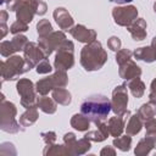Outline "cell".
Masks as SVG:
<instances>
[{
  "label": "cell",
  "instance_id": "1f68e13d",
  "mask_svg": "<svg viewBox=\"0 0 156 156\" xmlns=\"http://www.w3.org/2000/svg\"><path fill=\"white\" fill-rule=\"evenodd\" d=\"M77 141H78V140H77L74 133L68 132V133H66V134L63 135V144L66 145V147H67V150H68V154H69L71 156H73V150H74V146H76Z\"/></svg>",
  "mask_w": 156,
  "mask_h": 156
},
{
  "label": "cell",
  "instance_id": "3957f363",
  "mask_svg": "<svg viewBox=\"0 0 156 156\" xmlns=\"http://www.w3.org/2000/svg\"><path fill=\"white\" fill-rule=\"evenodd\" d=\"M106 61H107V52L102 48L101 43L98 40L85 44V46L80 51V65L88 72L98 71L102 68Z\"/></svg>",
  "mask_w": 156,
  "mask_h": 156
},
{
  "label": "cell",
  "instance_id": "5bb4252c",
  "mask_svg": "<svg viewBox=\"0 0 156 156\" xmlns=\"http://www.w3.org/2000/svg\"><path fill=\"white\" fill-rule=\"evenodd\" d=\"M69 33H71V35L76 40L80 41V43L88 44V43H91V41L96 40V32L94 29L87 28L83 24H76V26H73L69 29Z\"/></svg>",
  "mask_w": 156,
  "mask_h": 156
},
{
  "label": "cell",
  "instance_id": "5b68a950",
  "mask_svg": "<svg viewBox=\"0 0 156 156\" xmlns=\"http://www.w3.org/2000/svg\"><path fill=\"white\" fill-rule=\"evenodd\" d=\"M16 115H17V108L13 102L10 101H1L0 104V129L15 134L20 132V123L16 121Z\"/></svg>",
  "mask_w": 156,
  "mask_h": 156
},
{
  "label": "cell",
  "instance_id": "7c38bea8",
  "mask_svg": "<svg viewBox=\"0 0 156 156\" xmlns=\"http://www.w3.org/2000/svg\"><path fill=\"white\" fill-rule=\"evenodd\" d=\"M28 44V38L22 34H16L11 40H4L0 44V54L4 57H10L17 51H23Z\"/></svg>",
  "mask_w": 156,
  "mask_h": 156
},
{
  "label": "cell",
  "instance_id": "8fae6325",
  "mask_svg": "<svg viewBox=\"0 0 156 156\" xmlns=\"http://www.w3.org/2000/svg\"><path fill=\"white\" fill-rule=\"evenodd\" d=\"M111 106L112 111L117 116H123L128 110V91H127V84L117 85L112 91V99H111Z\"/></svg>",
  "mask_w": 156,
  "mask_h": 156
},
{
  "label": "cell",
  "instance_id": "7bdbcfd3",
  "mask_svg": "<svg viewBox=\"0 0 156 156\" xmlns=\"http://www.w3.org/2000/svg\"><path fill=\"white\" fill-rule=\"evenodd\" d=\"M151 46L155 49V51H156V37L152 39V41H151Z\"/></svg>",
  "mask_w": 156,
  "mask_h": 156
},
{
  "label": "cell",
  "instance_id": "8992f818",
  "mask_svg": "<svg viewBox=\"0 0 156 156\" xmlns=\"http://www.w3.org/2000/svg\"><path fill=\"white\" fill-rule=\"evenodd\" d=\"M67 84H68V76L66 71L56 69V72L52 73L51 76L39 79L35 83V90L39 95H46L49 94V91H52L56 88H65Z\"/></svg>",
  "mask_w": 156,
  "mask_h": 156
},
{
  "label": "cell",
  "instance_id": "4fadbf2b",
  "mask_svg": "<svg viewBox=\"0 0 156 156\" xmlns=\"http://www.w3.org/2000/svg\"><path fill=\"white\" fill-rule=\"evenodd\" d=\"M23 57L29 71L37 67V65L40 61H43L44 58H48L43 52V50L40 49V46L38 45V43H33V41H28V44L26 45L23 50Z\"/></svg>",
  "mask_w": 156,
  "mask_h": 156
},
{
  "label": "cell",
  "instance_id": "4316f807",
  "mask_svg": "<svg viewBox=\"0 0 156 156\" xmlns=\"http://www.w3.org/2000/svg\"><path fill=\"white\" fill-rule=\"evenodd\" d=\"M127 88L130 90V93L133 94V96L136 98V99L141 98V96L144 95V93H145V84H144V82L140 79V77L128 80Z\"/></svg>",
  "mask_w": 156,
  "mask_h": 156
},
{
  "label": "cell",
  "instance_id": "d4e9b609",
  "mask_svg": "<svg viewBox=\"0 0 156 156\" xmlns=\"http://www.w3.org/2000/svg\"><path fill=\"white\" fill-rule=\"evenodd\" d=\"M141 128H143V119L140 118V116L138 113L129 116V121L126 127V133L128 135H136L138 133H140Z\"/></svg>",
  "mask_w": 156,
  "mask_h": 156
},
{
  "label": "cell",
  "instance_id": "603a6c76",
  "mask_svg": "<svg viewBox=\"0 0 156 156\" xmlns=\"http://www.w3.org/2000/svg\"><path fill=\"white\" fill-rule=\"evenodd\" d=\"M39 117V113H38V110H37V106L34 107H30V108H27L26 112H23L20 117V124L22 127V129H24L26 127H29L32 126Z\"/></svg>",
  "mask_w": 156,
  "mask_h": 156
},
{
  "label": "cell",
  "instance_id": "277c9868",
  "mask_svg": "<svg viewBox=\"0 0 156 156\" xmlns=\"http://www.w3.org/2000/svg\"><path fill=\"white\" fill-rule=\"evenodd\" d=\"M1 68V77L2 82L5 80H15L23 73L28 72L29 68L27 67V63L24 61V57H21L18 55H12L7 60L2 61L0 65Z\"/></svg>",
  "mask_w": 156,
  "mask_h": 156
},
{
  "label": "cell",
  "instance_id": "83f0119b",
  "mask_svg": "<svg viewBox=\"0 0 156 156\" xmlns=\"http://www.w3.org/2000/svg\"><path fill=\"white\" fill-rule=\"evenodd\" d=\"M43 155L44 156H67L69 155L68 154V150L66 147V145H60V144H51V145H46L43 150Z\"/></svg>",
  "mask_w": 156,
  "mask_h": 156
},
{
  "label": "cell",
  "instance_id": "f1b7e54d",
  "mask_svg": "<svg viewBox=\"0 0 156 156\" xmlns=\"http://www.w3.org/2000/svg\"><path fill=\"white\" fill-rule=\"evenodd\" d=\"M136 113L140 116V118L143 121H145L147 118H151V117H155L156 116V104L152 102V101L145 102L139 107Z\"/></svg>",
  "mask_w": 156,
  "mask_h": 156
},
{
  "label": "cell",
  "instance_id": "ac0fdd59",
  "mask_svg": "<svg viewBox=\"0 0 156 156\" xmlns=\"http://www.w3.org/2000/svg\"><path fill=\"white\" fill-rule=\"evenodd\" d=\"M134 40H144L146 38V22L144 18H136L127 27Z\"/></svg>",
  "mask_w": 156,
  "mask_h": 156
},
{
  "label": "cell",
  "instance_id": "484cf974",
  "mask_svg": "<svg viewBox=\"0 0 156 156\" xmlns=\"http://www.w3.org/2000/svg\"><path fill=\"white\" fill-rule=\"evenodd\" d=\"M52 99L58 104L63 106H68L72 101L71 93L65 88H56L52 90Z\"/></svg>",
  "mask_w": 156,
  "mask_h": 156
},
{
  "label": "cell",
  "instance_id": "ffe728a7",
  "mask_svg": "<svg viewBox=\"0 0 156 156\" xmlns=\"http://www.w3.org/2000/svg\"><path fill=\"white\" fill-rule=\"evenodd\" d=\"M95 126L98 127V129L85 133L84 136L88 138L90 141H96V143H101V141L106 140L108 138V135H110V132H108V128H107V123L99 122Z\"/></svg>",
  "mask_w": 156,
  "mask_h": 156
},
{
  "label": "cell",
  "instance_id": "d6a6232c",
  "mask_svg": "<svg viewBox=\"0 0 156 156\" xmlns=\"http://www.w3.org/2000/svg\"><path fill=\"white\" fill-rule=\"evenodd\" d=\"M28 30V24L27 23H24V22H22V21H16V22H13L12 24H11V27H10V33H12V34H21L22 32H27Z\"/></svg>",
  "mask_w": 156,
  "mask_h": 156
},
{
  "label": "cell",
  "instance_id": "2e32d148",
  "mask_svg": "<svg viewBox=\"0 0 156 156\" xmlns=\"http://www.w3.org/2000/svg\"><path fill=\"white\" fill-rule=\"evenodd\" d=\"M54 20L58 24V27L63 30L69 32V29L74 26V20L71 16V13L65 9V7H56L52 12Z\"/></svg>",
  "mask_w": 156,
  "mask_h": 156
},
{
  "label": "cell",
  "instance_id": "52a82bcc",
  "mask_svg": "<svg viewBox=\"0 0 156 156\" xmlns=\"http://www.w3.org/2000/svg\"><path fill=\"white\" fill-rule=\"evenodd\" d=\"M74 66V45L71 40L66 39L61 46L56 50V56L54 61L55 69L67 71Z\"/></svg>",
  "mask_w": 156,
  "mask_h": 156
},
{
  "label": "cell",
  "instance_id": "bcb514c9",
  "mask_svg": "<svg viewBox=\"0 0 156 156\" xmlns=\"http://www.w3.org/2000/svg\"><path fill=\"white\" fill-rule=\"evenodd\" d=\"M155 147H156V146H155Z\"/></svg>",
  "mask_w": 156,
  "mask_h": 156
},
{
  "label": "cell",
  "instance_id": "f35d334b",
  "mask_svg": "<svg viewBox=\"0 0 156 156\" xmlns=\"http://www.w3.org/2000/svg\"><path fill=\"white\" fill-rule=\"evenodd\" d=\"M149 101H152L156 104V78L152 79L150 84V93H149Z\"/></svg>",
  "mask_w": 156,
  "mask_h": 156
},
{
  "label": "cell",
  "instance_id": "f546056e",
  "mask_svg": "<svg viewBox=\"0 0 156 156\" xmlns=\"http://www.w3.org/2000/svg\"><path fill=\"white\" fill-rule=\"evenodd\" d=\"M112 144H113L115 147L119 149L121 151H129V149L132 146V138L128 134H126L123 136L119 135V136H117V138L113 139V143Z\"/></svg>",
  "mask_w": 156,
  "mask_h": 156
},
{
  "label": "cell",
  "instance_id": "4dcf8cb0",
  "mask_svg": "<svg viewBox=\"0 0 156 156\" xmlns=\"http://www.w3.org/2000/svg\"><path fill=\"white\" fill-rule=\"evenodd\" d=\"M37 32H38V38H44L49 35L51 32H54L49 20H40L37 24Z\"/></svg>",
  "mask_w": 156,
  "mask_h": 156
},
{
  "label": "cell",
  "instance_id": "cb8c5ba5",
  "mask_svg": "<svg viewBox=\"0 0 156 156\" xmlns=\"http://www.w3.org/2000/svg\"><path fill=\"white\" fill-rule=\"evenodd\" d=\"M71 127L78 132H87L90 128V121L83 113H76L71 118Z\"/></svg>",
  "mask_w": 156,
  "mask_h": 156
},
{
  "label": "cell",
  "instance_id": "d590c367",
  "mask_svg": "<svg viewBox=\"0 0 156 156\" xmlns=\"http://www.w3.org/2000/svg\"><path fill=\"white\" fill-rule=\"evenodd\" d=\"M144 127L146 129V135H156V118L151 117L145 119Z\"/></svg>",
  "mask_w": 156,
  "mask_h": 156
},
{
  "label": "cell",
  "instance_id": "ba28073f",
  "mask_svg": "<svg viewBox=\"0 0 156 156\" xmlns=\"http://www.w3.org/2000/svg\"><path fill=\"white\" fill-rule=\"evenodd\" d=\"M17 93L21 96V105L24 108H30L37 106V94H35V87L30 79L21 78L16 84Z\"/></svg>",
  "mask_w": 156,
  "mask_h": 156
},
{
  "label": "cell",
  "instance_id": "44dd1931",
  "mask_svg": "<svg viewBox=\"0 0 156 156\" xmlns=\"http://www.w3.org/2000/svg\"><path fill=\"white\" fill-rule=\"evenodd\" d=\"M133 55L136 60H140V61H144V62H147V63H151V62L156 61V51L151 45L150 46H141V48L135 49Z\"/></svg>",
  "mask_w": 156,
  "mask_h": 156
},
{
  "label": "cell",
  "instance_id": "e0dca14e",
  "mask_svg": "<svg viewBox=\"0 0 156 156\" xmlns=\"http://www.w3.org/2000/svg\"><path fill=\"white\" fill-rule=\"evenodd\" d=\"M130 116V112L127 111L123 116H115V117H111L108 121H107V128H108V132H110V135L117 138L119 136L123 130H124V127H126V121L127 118H129Z\"/></svg>",
  "mask_w": 156,
  "mask_h": 156
},
{
  "label": "cell",
  "instance_id": "60d3db41",
  "mask_svg": "<svg viewBox=\"0 0 156 156\" xmlns=\"http://www.w3.org/2000/svg\"><path fill=\"white\" fill-rule=\"evenodd\" d=\"M0 29H1V38H5L7 32H10V28H7L6 22H0Z\"/></svg>",
  "mask_w": 156,
  "mask_h": 156
},
{
  "label": "cell",
  "instance_id": "b9f144b4",
  "mask_svg": "<svg viewBox=\"0 0 156 156\" xmlns=\"http://www.w3.org/2000/svg\"><path fill=\"white\" fill-rule=\"evenodd\" d=\"M111 2H116V4H119V5H122V4H128V2H130V1H133V0H110Z\"/></svg>",
  "mask_w": 156,
  "mask_h": 156
},
{
  "label": "cell",
  "instance_id": "30bf717a",
  "mask_svg": "<svg viewBox=\"0 0 156 156\" xmlns=\"http://www.w3.org/2000/svg\"><path fill=\"white\" fill-rule=\"evenodd\" d=\"M66 40V35L61 30H54L44 38H38V45L43 50L46 57H49L55 50H57L61 44Z\"/></svg>",
  "mask_w": 156,
  "mask_h": 156
},
{
  "label": "cell",
  "instance_id": "f6af8a7d",
  "mask_svg": "<svg viewBox=\"0 0 156 156\" xmlns=\"http://www.w3.org/2000/svg\"><path fill=\"white\" fill-rule=\"evenodd\" d=\"M154 11H155V12H156V1H155V2H154Z\"/></svg>",
  "mask_w": 156,
  "mask_h": 156
},
{
  "label": "cell",
  "instance_id": "7402d4cb",
  "mask_svg": "<svg viewBox=\"0 0 156 156\" xmlns=\"http://www.w3.org/2000/svg\"><path fill=\"white\" fill-rule=\"evenodd\" d=\"M57 102L52 98H48L46 95H40L37 99V107H39L44 113L52 115L57 110Z\"/></svg>",
  "mask_w": 156,
  "mask_h": 156
},
{
  "label": "cell",
  "instance_id": "d6986e66",
  "mask_svg": "<svg viewBox=\"0 0 156 156\" xmlns=\"http://www.w3.org/2000/svg\"><path fill=\"white\" fill-rule=\"evenodd\" d=\"M156 146V135H146L136 144L134 154L136 156H146Z\"/></svg>",
  "mask_w": 156,
  "mask_h": 156
},
{
  "label": "cell",
  "instance_id": "74e56055",
  "mask_svg": "<svg viewBox=\"0 0 156 156\" xmlns=\"http://www.w3.org/2000/svg\"><path fill=\"white\" fill-rule=\"evenodd\" d=\"M40 136L43 138V140H44V143L46 145H51V144H54L56 141V133L52 132V130H50V132H43L40 134Z\"/></svg>",
  "mask_w": 156,
  "mask_h": 156
},
{
  "label": "cell",
  "instance_id": "7a4b0ae2",
  "mask_svg": "<svg viewBox=\"0 0 156 156\" xmlns=\"http://www.w3.org/2000/svg\"><path fill=\"white\" fill-rule=\"evenodd\" d=\"M7 10L16 12V18L24 23H30L35 15H45L48 6L41 0H11Z\"/></svg>",
  "mask_w": 156,
  "mask_h": 156
},
{
  "label": "cell",
  "instance_id": "9a60e30c",
  "mask_svg": "<svg viewBox=\"0 0 156 156\" xmlns=\"http://www.w3.org/2000/svg\"><path fill=\"white\" fill-rule=\"evenodd\" d=\"M118 73H119L121 78H123L128 82L130 79L140 77L141 76V68L132 58H129L128 61L118 65Z\"/></svg>",
  "mask_w": 156,
  "mask_h": 156
},
{
  "label": "cell",
  "instance_id": "6da1fadb",
  "mask_svg": "<svg viewBox=\"0 0 156 156\" xmlns=\"http://www.w3.org/2000/svg\"><path fill=\"white\" fill-rule=\"evenodd\" d=\"M111 111V101L107 96L100 94L87 98L80 105V113H83L94 124L104 122Z\"/></svg>",
  "mask_w": 156,
  "mask_h": 156
},
{
  "label": "cell",
  "instance_id": "836d02e7",
  "mask_svg": "<svg viewBox=\"0 0 156 156\" xmlns=\"http://www.w3.org/2000/svg\"><path fill=\"white\" fill-rule=\"evenodd\" d=\"M132 55H133V52L130 50H128V49L118 50L116 52V62H117V65H121V63L128 61L129 58H132Z\"/></svg>",
  "mask_w": 156,
  "mask_h": 156
},
{
  "label": "cell",
  "instance_id": "ab89813d",
  "mask_svg": "<svg viewBox=\"0 0 156 156\" xmlns=\"http://www.w3.org/2000/svg\"><path fill=\"white\" fill-rule=\"evenodd\" d=\"M100 155L101 156H115L116 155V150L113 149V146H105L104 149H101Z\"/></svg>",
  "mask_w": 156,
  "mask_h": 156
},
{
  "label": "cell",
  "instance_id": "9c48e42d",
  "mask_svg": "<svg viewBox=\"0 0 156 156\" xmlns=\"http://www.w3.org/2000/svg\"><path fill=\"white\" fill-rule=\"evenodd\" d=\"M112 17L116 24L121 27H128L138 18V9L133 5L116 6L112 9Z\"/></svg>",
  "mask_w": 156,
  "mask_h": 156
},
{
  "label": "cell",
  "instance_id": "e575fe53",
  "mask_svg": "<svg viewBox=\"0 0 156 156\" xmlns=\"http://www.w3.org/2000/svg\"><path fill=\"white\" fill-rule=\"evenodd\" d=\"M35 71H37L38 74H46V73H50V72L52 71V67H51L49 60H48V58H44L43 61H40V62L37 65Z\"/></svg>",
  "mask_w": 156,
  "mask_h": 156
},
{
  "label": "cell",
  "instance_id": "8d00e7d4",
  "mask_svg": "<svg viewBox=\"0 0 156 156\" xmlns=\"http://www.w3.org/2000/svg\"><path fill=\"white\" fill-rule=\"evenodd\" d=\"M121 45H122V43H121V39H119L118 37L112 35V37L107 40V46H108V49H111V50L115 51V52H117L118 50H121Z\"/></svg>",
  "mask_w": 156,
  "mask_h": 156
},
{
  "label": "cell",
  "instance_id": "ee69618b",
  "mask_svg": "<svg viewBox=\"0 0 156 156\" xmlns=\"http://www.w3.org/2000/svg\"><path fill=\"white\" fill-rule=\"evenodd\" d=\"M10 1H11V0H0V4H1V5H4V4H6V5H7Z\"/></svg>",
  "mask_w": 156,
  "mask_h": 156
}]
</instances>
